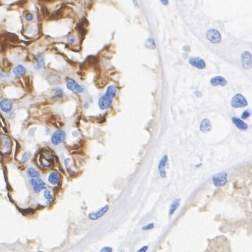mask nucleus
I'll return each instance as SVG.
<instances>
[{
  "label": "nucleus",
  "mask_w": 252,
  "mask_h": 252,
  "mask_svg": "<svg viewBox=\"0 0 252 252\" xmlns=\"http://www.w3.org/2000/svg\"><path fill=\"white\" fill-rule=\"evenodd\" d=\"M116 91H117V87L115 85H111L108 87L105 94L101 97L99 100L98 105L100 109H107L110 107L112 105V99L116 95Z\"/></svg>",
  "instance_id": "nucleus-1"
},
{
  "label": "nucleus",
  "mask_w": 252,
  "mask_h": 252,
  "mask_svg": "<svg viewBox=\"0 0 252 252\" xmlns=\"http://www.w3.org/2000/svg\"><path fill=\"white\" fill-rule=\"evenodd\" d=\"M41 167L44 168H51L54 166V161L51 155L47 152H41L39 155V159Z\"/></svg>",
  "instance_id": "nucleus-2"
},
{
  "label": "nucleus",
  "mask_w": 252,
  "mask_h": 252,
  "mask_svg": "<svg viewBox=\"0 0 252 252\" xmlns=\"http://www.w3.org/2000/svg\"><path fill=\"white\" fill-rule=\"evenodd\" d=\"M231 105L233 108H243L247 105V101L240 93H237L232 98Z\"/></svg>",
  "instance_id": "nucleus-3"
},
{
  "label": "nucleus",
  "mask_w": 252,
  "mask_h": 252,
  "mask_svg": "<svg viewBox=\"0 0 252 252\" xmlns=\"http://www.w3.org/2000/svg\"><path fill=\"white\" fill-rule=\"evenodd\" d=\"M11 146H12V144L10 138L5 135L1 136V152L5 154L10 153L11 148H12Z\"/></svg>",
  "instance_id": "nucleus-4"
},
{
  "label": "nucleus",
  "mask_w": 252,
  "mask_h": 252,
  "mask_svg": "<svg viewBox=\"0 0 252 252\" xmlns=\"http://www.w3.org/2000/svg\"><path fill=\"white\" fill-rule=\"evenodd\" d=\"M207 38L212 43H218L221 40V34L216 29H211L207 31Z\"/></svg>",
  "instance_id": "nucleus-5"
},
{
  "label": "nucleus",
  "mask_w": 252,
  "mask_h": 252,
  "mask_svg": "<svg viewBox=\"0 0 252 252\" xmlns=\"http://www.w3.org/2000/svg\"><path fill=\"white\" fill-rule=\"evenodd\" d=\"M241 62L244 68L249 69L252 67V56L250 52H243L241 54Z\"/></svg>",
  "instance_id": "nucleus-6"
},
{
  "label": "nucleus",
  "mask_w": 252,
  "mask_h": 252,
  "mask_svg": "<svg viewBox=\"0 0 252 252\" xmlns=\"http://www.w3.org/2000/svg\"><path fill=\"white\" fill-rule=\"evenodd\" d=\"M227 182V175L225 173H221L213 178V184L216 187H221L225 185Z\"/></svg>",
  "instance_id": "nucleus-7"
},
{
  "label": "nucleus",
  "mask_w": 252,
  "mask_h": 252,
  "mask_svg": "<svg viewBox=\"0 0 252 252\" xmlns=\"http://www.w3.org/2000/svg\"><path fill=\"white\" fill-rule=\"evenodd\" d=\"M67 88L68 90H70L71 91L74 92V93H82V92L84 91V88L83 86H80V84L78 83H76L75 80H68L67 82Z\"/></svg>",
  "instance_id": "nucleus-8"
},
{
  "label": "nucleus",
  "mask_w": 252,
  "mask_h": 252,
  "mask_svg": "<svg viewBox=\"0 0 252 252\" xmlns=\"http://www.w3.org/2000/svg\"><path fill=\"white\" fill-rule=\"evenodd\" d=\"M65 132L62 131V130H57L55 133L53 134L51 138V142L54 145H57L59 144L62 143L65 139Z\"/></svg>",
  "instance_id": "nucleus-9"
},
{
  "label": "nucleus",
  "mask_w": 252,
  "mask_h": 252,
  "mask_svg": "<svg viewBox=\"0 0 252 252\" xmlns=\"http://www.w3.org/2000/svg\"><path fill=\"white\" fill-rule=\"evenodd\" d=\"M167 163H168V156L167 155H165L161 159L160 162H159V166H158V170H159V175H160L161 178H166V176H167L166 167H167Z\"/></svg>",
  "instance_id": "nucleus-10"
},
{
  "label": "nucleus",
  "mask_w": 252,
  "mask_h": 252,
  "mask_svg": "<svg viewBox=\"0 0 252 252\" xmlns=\"http://www.w3.org/2000/svg\"><path fill=\"white\" fill-rule=\"evenodd\" d=\"M31 183L32 185L35 192H36V193H38L41 190L44 189L46 188L45 182L41 178H33V179H31Z\"/></svg>",
  "instance_id": "nucleus-11"
},
{
  "label": "nucleus",
  "mask_w": 252,
  "mask_h": 252,
  "mask_svg": "<svg viewBox=\"0 0 252 252\" xmlns=\"http://www.w3.org/2000/svg\"><path fill=\"white\" fill-rule=\"evenodd\" d=\"M188 61H189L190 64H192L193 67L197 68L199 69L205 68L206 67L205 61L200 57H190Z\"/></svg>",
  "instance_id": "nucleus-12"
},
{
  "label": "nucleus",
  "mask_w": 252,
  "mask_h": 252,
  "mask_svg": "<svg viewBox=\"0 0 252 252\" xmlns=\"http://www.w3.org/2000/svg\"><path fill=\"white\" fill-rule=\"evenodd\" d=\"M109 206H108V205L105 206L104 207L101 208L99 211H97V212L90 213V214H89V218H90L91 220L98 219V218H101L102 216L105 215V213L107 212L108 211H109Z\"/></svg>",
  "instance_id": "nucleus-13"
},
{
  "label": "nucleus",
  "mask_w": 252,
  "mask_h": 252,
  "mask_svg": "<svg viewBox=\"0 0 252 252\" xmlns=\"http://www.w3.org/2000/svg\"><path fill=\"white\" fill-rule=\"evenodd\" d=\"M210 83L214 86H218V85H220V86H225L227 83V81L222 76H214V77H213L211 79Z\"/></svg>",
  "instance_id": "nucleus-14"
},
{
  "label": "nucleus",
  "mask_w": 252,
  "mask_h": 252,
  "mask_svg": "<svg viewBox=\"0 0 252 252\" xmlns=\"http://www.w3.org/2000/svg\"><path fill=\"white\" fill-rule=\"evenodd\" d=\"M0 107H1V109H2L3 112L9 113V112H10L11 110H12L13 108L12 102L10 100H7V99H3V100L1 101Z\"/></svg>",
  "instance_id": "nucleus-15"
},
{
  "label": "nucleus",
  "mask_w": 252,
  "mask_h": 252,
  "mask_svg": "<svg viewBox=\"0 0 252 252\" xmlns=\"http://www.w3.org/2000/svg\"><path fill=\"white\" fill-rule=\"evenodd\" d=\"M211 123L210 122L209 119H204L200 123V130L203 133H207L211 130Z\"/></svg>",
  "instance_id": "nucleus-16"
},
{
  "label": "nucleus",
  "mask_w": 252,
  "mask_h": 252,
  "mask_svg": "<svg viewBox=\"0 0 252 252\" xmlns=\"http://www.w3.org/2000/svg\"><path fill=\"white\" fill-rule=\"evenodd\" d=\"M60 175H59V173L57 172V171H54V172H52L51 174L49 175L48 180L49 182H50V184H52V185H57L59 181H60Z\"/></svg>",
  "instance_id": "nucleus-17"
},
{
  "label": "nucleus",
  "mask_w": 252,
  "mask_h": 252,
  "mask_svg": "<svg viewBox=\"0 0 252 252\" xmlns=\"http://www.w3.org/2000/svg\"><path fill=\"white\" fill-rule=\"evenodd\" d=\"M232 120H233V123L236 125V126H237L238 129L246 130L248 127V125H247L244 121L241 120V119H238V118H233Z\"/></svg>",
  "instance_id": "nucleus-18"
},
{
  "label": "nucleus",
  "mask_w": 252,
  "mask_h": 252,
  "mask_svg": "<svg viewBox=\"0 0 252 252\" xmlns=\"http://www.w3.org/2000/svg\"><path fill=\"white\" fill-rule=\"evenodd\" d=\"M26 72V68L23 65H17V67L14 68V73L17 77H21L24 76Z\"/></svg>",
  "instance_id": "nucleus-19"
},
{
  "label": "nucleus",
  "mask_w": 252,
  "mask_h": 252,
  "mask_svg": "<svg viewBox=\"0 0 252 252\" xmlns=\"http://www.w3.org/2000/svg\"><path fill=\"white\" fill-rule=\"evenodd\" d=\"M180 199H176L175 200L173 201L172 204H171V207H170V211H169V214L170 215H172L176 211V210L178 209V207L180 205Z\"/></svg>",
  "instance_id": "nucleus-20"
},
{
  "label": "nucleus",
  "mask_w": 252,
  "mask_h": 252,
  "mask_svg": "<svg viewBox=\"0 0 252 252\" xmlns=\"http://www.w3.org/2000/svg\"><path fill=\"white\" fill-rule=\"evenodd\" d=\"M36 60L37 64L36 65H35V68L36 69L42 68L44 66V64H45V62H44V58H43V57L42 56L41 54H38V56H37L36 57Z\"/></svg>",
  "instance_id": "nucleus-21"
},
{
  "label": "nucleus",
  "mask_w": 252,
  "mask_h": 252,
  "mask_svg": "<svg viewBox=\"0 0 252 252\" xmlns=\"http://www.w3.org/2000/svg\"><path fill=\"white\" fill-rule=\"evenodd\" d=\"M28 175H29L31 178H38V177L40 176V174L37 171V170H35V168L31 167L28 170Z\"/></svg>",
  "instance_id": "nucleus-22"
},
{
  "label": "nucleus",
  "mask_w": 252,
  "mask_h": 252,
  "mask_svg": "<svg viewBox=\"0 0 252 252\" xmlns=\"http://www.w3.org/2000/svg\"><path fill=\"white\" fill-rule=\"evenodd\" d=\"M145 46H146V47H148V48L149 49H155V44L153 39H149L147 40L146 43H145Z\"/></svg>",
  "instance_id": "nucleus-23"
},
{
  "label": "nucleus",
  "mask_w": 252,
  "mask_h": 252,
  "mask_svg": "<svg viewBox=\"0 0 252 252\" xmlns=\"http://www.w3.org/2000/svg\"><path fill=\"white\" fill-rule=\"evenodd\" d=\"M250 111L246 110V111H244V112H243V113H242L241 118H242V119H247V118H248L249 116H250Z\"/></svg>",
  "instance_id": "nucleus-24"
},
{
  "label": "nucleus",
  "mask_w": 252,
  "mask_h": 252,
  "mask_svg": "<svg viewBox=\"0 0 252 252\" xmlns=\"http://www.w3.org/2000/svg\"><path fill=\"white\" fill-rule=\"evenodd\" d=\"M44 196H45L46 199H47L48 201H50L52 200V195L49 190H46L45 192H44Z\"/></svg>",
  "instance_id": "nucleus-25"
},
{
  "label": "nucleus",
  "mask_w": 252,
  "mask_h": 252,
  "mask_svg": "<svg viewBox=\"0 0 252 252\" xmlns=\"http://www.w3.org/2000/svg\"><path fill=\"white\" fill-rule=\"evenodd\" d=\"M153 227H154L153 223H150V224L147 225H145V226L142 227V230H150V229H152Z\"/></svg>",
  "instance_id": "nucleus-26"
},
{
  "label": "nucleus",
  "mask_w": 252,
  "mask_h": 252,
  "mask_svg": "<svg viewBox=\"0 0 252 252\" xmlns=\"http://www.w3.org/2000/svg\"><path fill=\"white\" fill-rule=\"evenodd\" d=\"M112 248L110 247H105L101 250V252H112Z\"/></svg>",
  "instance_id": "nucleus-27"
},
{
  "label": "nucleus",
  "mask_w": 252,
  "mask_h": 252,
  "mask_svg": "<svg viewBox=\"0 0 252 252\" xmlns=\"http://www.w3.org/2000/svg\"><path fill=\"white\" fill-rule=\"evenodd\" d=\"M148 248H149L148 246H143L142 248L139 249V250H138L137 252H146L147 250H148Z\"/></svg>",
  "instance_id": "nucleus-28"
},
{
  "label": "nucleus",
  "mask_w": 252,
  "mask_h": 252,
  "mask_svg": "<svg viewBox=\"0 0 252 252\" xmlns=\"http://www.w3.org/2000/svg\"><path fill=\"white\" fill-rule=\"evenodd\" d=\"M26 19L28 20V21H32V19H33V15H32V14H27V15H26Z\"/></svg>",
  "instance_id": "nucleus-29"
},
{
  "label": "nucleus",
  "mask_w": 252,
  "mask_h": 252,
  "mask_svg": "<svg viewBox=\"0 0 252 252\" xmlns=\"http://www.w3.org/2000/svg\"><path fill=\"white\" fill-rule=\"evenodd\" d=\"M75 41H76V39H75V36L70 37V38L68 39V42L69 43H71V44H73V43H75Z\"/></svg>",
  "instance_id": "nucleus-30"
},
{
  "label": "nucleus",
  "mask_w": 252,
  "mask_h": 252,
  "mask_svg": "<svg viewBox=\"0 0 252 252\" xmlns=\"http://www.w3.org/2000/svg\"><path fill=\"white\" fill-rule=\"evenodd\" d=\"M162 2V3L163 4H167L168 3V1H161Z\"/></svg>",
  "instance_id": "nucleus-31"
},
{
  "label": "nucleus",
  "mask_w": 252,
  "mask_h": 252,
  "mask_svg": "<svg viewBox=\"0 0 252 252\" xmlns=\"http://www.w3.org/2000/svg\"><path fill=\"white\" fill-rule=\"evenodd\" d=\"M39 252H43V251H39Z\"/></svg>",
  "instance_id": "nucleus-32"
}]
</instances>
